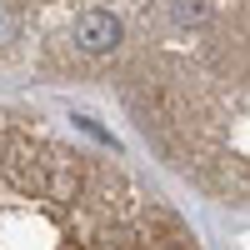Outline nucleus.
<instances>
[{
	"mask_svg": "<svg viewBox=\"0 0 250 250\" xmlns=\"http://www.w3.org/2000/svg\"><path fill=\"white\" fill-rule=\"evenodd\" d=\"M0 90L90 95L175 185L250 215V0H0Z\"/></svg>",
	"mask_w": 250,
	"mask_h": 250,
	"instance_id": "nucleus-1",
	"label": "nucleus"
}]
</instances>
